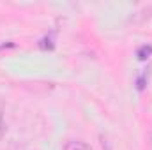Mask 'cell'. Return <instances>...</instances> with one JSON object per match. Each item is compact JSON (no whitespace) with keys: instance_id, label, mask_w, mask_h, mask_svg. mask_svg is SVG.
Returning <instances> with one entry per match:
<instances>
[{"instance_id":"obj_1","label":"cell","mask_w":152,"mask_h":150,"mask_svg":"<svg viewBox=\"0 0 152 150\" xmlns=\"http://www.w3.org/2000/svg\"><path fill=\"white\" fill-rule=\"evenodd\" d=\"M62 150H94V149L90 145H87L85 141H76V140H73V141H67Z\"/></svg>"},{"instance_id":"obj_2","label":"cell","mask_w":152,"mask_h":150,"mask_svg":"<svg viewBox=\"0 0 152 150\" xmlns=\"http://www.w3.org/2000/svg\"><path fill=\"white\" fill-rule=\"evenodd\" d=\"M5 133V124H4V110H2V104H0V140Z\"/></svg>"}]
</instances>
